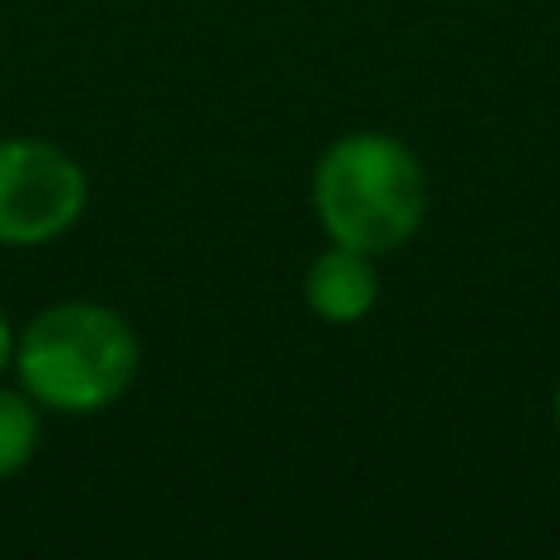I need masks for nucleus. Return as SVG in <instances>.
Listing matches in <instances>:
<instances>
[{
  "label": "nucleus",
  "instance_id": "nucleus-5",
  "mask_svg": "<svg viewBox=\"0 0 560 560\" xmlns=\"http://www.w3.org/2000/svg\"><path fill=\"white\" fill-rule=\"evenodd\" d=\"M45 438V408L25 394L20 384L0 378V482L20 477L39 453Z\"/></svg>",
  "mask_w": 560,
  "mask_h": 560
},
{
  "label": "nucleus",
  "instance_id": "nucleus-4",
  "mask_svg": "<svg viewBox=\"0 0 560 560\" xmlns=\"http://www.w3.org/2000/svg\"><path fill=\"white\" fill-rule=\"evenodd\" d=\"M378 256L354 252V246L329 242L315 261L305 266V280H300V300L315 319L325 325H359V319L374 315L378 305Z\"/></svg>",
  "mask_w": 560,
  "mask_h": 560
},
{
  "label": "nucleus",
  "instance_id": "nucleus-2",
  "mask_svg": "<svg viewBox=\"0 0 560 560\" xmlns=\"http://www.w3.org/2000/svg\"><path fill=\"white\" fill-rule=\"evenodd\" d=\"M428 167L404 138L384 128L339 133L310 173V207L329 242L369 256H394L428 222Z\"/></svg>",
  "mask_w": 560,
  "mask_h": 560
},
{
  "label": "nucleus",
  "instance_id": "nucleus-6",
  "mask_svg": "<svg viewBox=\"0 0 560 560\" xmlns=\"http://www.w3.org/2000/svg\"><path fill=\"white\" fill-rule=\"evenodd\" d=\"M15 369V325H10V315L0 310V378Z\"/></svg>",
  "mask_w": 560,
  "mask_h": 560
},
{
  "label": "nucleus",
  "instance_id": "nucleus-7",
  "mask_svg": "<svg viewBox=\"0 0 560 560\" xmlns=\"http://www.w3.org/2000/svg\"><path fill=\"white\" fill-rule=\"evenodd\" d=\"M551 413H556V428H560V384H556V398H551Z\"/></svg>",
  "mask_w": 560,
  "mask_h": 560
},
{
  "label": "nucleus",
  "instance_id": "nucleus-1",
  "mask_svg": "<svg viewBox=\"0 0 560 560\" xmlns=\"http://www.w3.org/2000/svg\"><path fill=\"white\" fill-rule=\"evenodd\" d=\"M143 345L124 310L104 300H55L15 329V384L55 418H98L128 398Z\"/></svg>",
  "mask_w": 560,
  "mask_h": 560
},
{
  "label": "nucleus",
  "instance_id": "nucleus-3",
  "mask_svg": "<svg viewBox=\"0 0 560 560\" xmlns=\"http://www.w3.org/2000/svg\"><path fill=\"white\" fill-rule=\"evenodd\" d=\"M89 212V173L49 138H0V246L35 252L69 236Z\"/></svg>",
  "mask_w": 560,
  "mask_h": 560
}]
</instances>
